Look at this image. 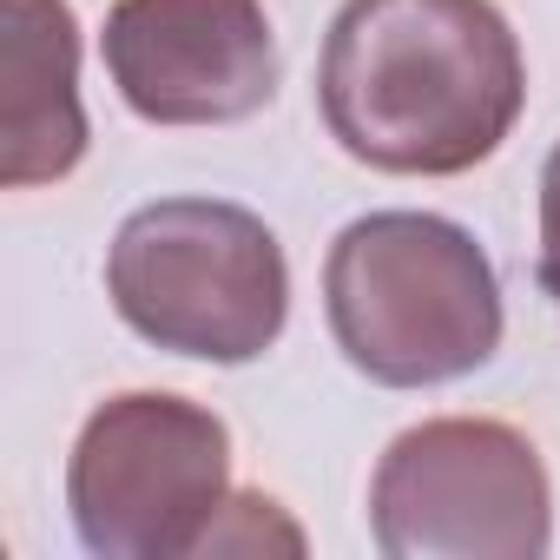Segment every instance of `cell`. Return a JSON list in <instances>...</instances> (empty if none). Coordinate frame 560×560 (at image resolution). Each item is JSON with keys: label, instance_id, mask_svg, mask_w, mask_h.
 Returning <instances> with one entry per match:
<instances>
[{"label": "cell", "instance_id": "5b68a950", "mask_svg": "<svg viewBox=\"0 0 560 560\" xmlns=\"http://www.w3.org/2000/svg\"><path fill=\"white\" fill-rule=\"evenodd\" d=\"M370 534L389 560H540L553 547L547 462L494 416L416 422L370 475Z\"/></svg>", "mask_w": 560, "mask_h": 560}, {"label": "cell", "instance_id": "7a4b0ae2", "mask_svg": "<svg viewBox=\"0 0 560 560\" xmlns=\"http://www.w3.org/2000/svg\"><path fill=\"white\" fill-rule=\"evenodd\" d=\"M324 317L343 363L383 389L475 376L508 330L501 277L442 211H370L324 257Z\"/></svg>", "mask_w": 560, "mask_h": 560}, {"label": "cell", "instance_id": "52a82bcc", "mask_svg": "<svg viewBox=\"0 0 560 560\" xmlns=\"http://www.w3.org/2000/svg\"><path fill=\"white\" fill-rule=\"evenodd\" d=\"M8 14V93H0V185H54L86 159L80 21L67 0H0Z\"/></svg>", "mask_w": 560, "mask_h": 560}, {"label": "cell", "instance_id": "9c48e42d", "mask_svg": "<svg viewBox=\"0 0 560 560\" xmlns=\"http://www.w3.org/2000/svg\"><path fill=\"white\" fill-rule=\"evenodd\" d=\"M540 291L560 311V139L540 165Z\"/></svg>", "mask_w": 560, "mask_h": 560}, {"label": "cell", "instance_id": "6da1fadb", "mask_svg": "<svg viewBox=\"0 0 560 560\" xmlns=\"http://www.w3.org/2000/svg\"><path fill=\"white\" fill-rule=\"evenodd\" d=\"M317 106L357 165L455 178L514 132L527 60L494 0H343L317 60Z\"/></svg>", "mask_w": 560, "mask_h": 560}, {"label": "cell", "instance_id": "ba28073f", "mask_svg": "<svg viewBox=\"0 0 560 560\" xmlns=\"http://www.w3.org/2000/svg\"><path fill=\"white\" fill-rule=\"evenodd\" d=\"M284 547V553H304V534L298 521H284V508H277L270 494H231L218 527L205 534V553H264V547Z\"/></svg>", "mask_w": 560, "mask_h": 560}, {"label": "cell", "instance_id": "8992f818", "mask_svg": "<svg viewBox=\"0 0 560 560\" xmlns=\"http://www.w3.org/2000/svg\"><path fill=\"white\" fill-rule=\"evenodd\" d=\"M106 73L145 126H237L277 100L264 0H113Z\"/></svg>", "mask_w": 560, "mask_h": 560}, {"label": "cell", "instance_id": "3957f363", "mask_svg": "<svg viewBox=\"0 0 560 560\" xmlns=\"http://www.w3.org/2000/svg\"><path fill=\"white\" fill-rule=\"evenodd\" d=\"M106 298L152 350L257 363L291 324V264L277 231L231 198H159L119 224Z\"/></svg>", "mask_w": 560, "mask_h": 560}, {"label": "cell", "instance_id": "277c9868", "mask_svg": "<svg viewBox=\"0 0 560 560\" xmlns=\"http://www.w3.org/2000/svg\"><path fill=\"white\" fill-rule=\"evenodd\" d=\"M231 501V429L218 409L172 389L106 396L73 455L67 508L73 534L100 560H185L205 553Z\"/></svg>", "mask_w": 560, "mask_h": 560}]
</instances>
